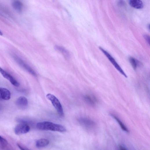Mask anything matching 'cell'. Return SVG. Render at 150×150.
Here are the masks:
<instances>
[{"mask_svg":"<svg viewBox=\"0 0 150 150\" xmlns=\"http://www.w3.org/2000/svg\"><path fill=\"white\" fill-rule=\"evenodd\" d=\"M37 128L40 130L52 131L60 132L66 131V128L62 125L49 121H43L37 124Z\"/></svg>","mask_w":150,"mask_h":150,"instance_id":"1","label":"cell"},{"mask_svg":"<svg viewBox=\"0 0 150 150\" xmlns=\"http://www.w3.org/2000/svg\"><path fill=\"white\" fill-rule=\"evenodd\" d=\"M46 97L51 102L59 114L61 116H64L63 109L58 98L54 95L51 94H47Z\"/></svg>","mask_w":150,"mask_h":150,"instance_id":"2","label":"cell"},{"mask_svg":"<svg viewBox=\"0 0 150 150\" xmlns=\"http://www.w3.org/2000/svg\"><path fill=\"white\" fill-rule=\"evenodd\" d=\"M78 121L81 126L88 130L94 129L96 126V123L94 121L87 118H81L79 119Z\"/></svg>","mask_w":150,"mask_h":150,"instance_id":"3","label":"cell"},{"mask_svg":"<svg viewBox=\"0 0 150 150\" xmlns=\"http://www.w3.org/2000/svg\"><path fill=\"white\" fill-rule=\"evenodd\" d=\"M99 49L106 56L110 62L114 66L115 68L125 77L127 78V76L125 73L116 62L114 59L107 52L104 50L103 48L100 47Z\"/></svg>","mask_w":150,"mask_h":150,"instance_id":"4","label":"cell"},{"mask_svg":"<svg viewBox=\"0 0 150 150\" xmlns=\"http://www.w3.org/2000/svg\"><path fill=\"white\" fill-rule=\"evenodd\" d=\"M30 130V126L26 124L21 123L18 124L14 129V132L17 135L26 134Z\"/></svg>","mask_w":150,"mask_h":150,"instance_id":"5","label":"cell"},{"mask_svg":"<svg viewBox=\"0 0 150 150\" xmlns=\"http://www.w3.org/2000/svg\"><path fill=\"white\" fill-rule=\"evenodd\" d=\"M13 57L14 60L20 65L34 76H36V74L35 71L21 58L16 55L13 56Z\"/></svg>","mask_w":150,"mask_h":150,"instance_id":"6","label":"cell"},{"mask_svg":"<svg viewBox=\"0 0 150 150\" xmlns=\"http://www.w3.org/2000/svg\"><path fill=\"white\" fill-rule=\"evenodd\" d=\"M0 72L3 77L8 80L13 85L16 87L19 86V83L11 75L1 67Z\"/></svg>","mask_w":150,"mask_h":150,"instance_id":"7","label":"cell"},{"mask_svg":"<svg viewBox=\"0 0 150 150\" xmlns=\"http://www.w3.org/2000/svg\"><path fill=\"white\" fill-rule=\"evenodd\" d=\"M16 105L21 109H24L28 105V101L27 98L23 96L18 98L15 102Z\"/></svg>","mask_w":150,"mask_h":150,"instance_id":"8","label":"cell"},{"mask_svg":"<svg viewBox=\"0 0 150 150\" xmlns=\"http://www.w3.org/2000/svg\"><path fill=\"white\" fill-rule=\"evenodd\" d=\"M1 91V98L2 99L8 100L11 98V93L7 89L1 88L0 89Z\"/></svg>","mask_w":150,"mask_h":150,"instance_id":"9","label":"cell"},{"mask_svg":"<svg viewBox=\"0 0 150 150\" xmlns=\"http://www.w3.org/2000/svg\"><path fill=\"white\" fill-rule=\"evenodd\" d=\"M129 3L131 7L136 9H142L144 7L142 2L139 0H131Z\"/></svg>","mask_w":150,"mask_h":150,"instance_id":"10","label":"cell"},{"mask_svg":"<svg viewBox=\"0 0 150 150\" xmlns=\"http://www.w3.org/2000/svg\"><path fill=\"white\" fill-rule=\"evenodd\" d=\"M85 101L89 105L92 106L95 105L97 101L96 98L94 96L90 95H86L84 96Z\"/></svg>","mask_w":150,"mask_h":150,"instance_id":"11","label":"cell"},{"mask_svg":"<svg viewBox=\"0 0 150 150\" xmlns=\"http://www.w3.org/2000/svg\"><path fill=\"white\" fill-rule=\"evenodd\" d=\"M12 6L14 10L17 12L20 13L22 12L23 5L20 1H14L12 3Z\"/></svg>","mask_w":150,"mask_h":150,"instance_id":"12","label":"cell"},{"mask_svg":"<svg viewBox=\"0 0 150 150\" xmlns=\"http://www.w3.org/2000/svg\"><path fill=\"white\" fill-rule=\"evenodd\" d=\"M49 143L47 139L42 138L38 140L36 142V146L37 147H43L47 146Z\"/></svg>","mask_w":150,"mask_h":150,"instance_id":"13","label":"cell"},{"mask_svg":"<svg viewBox=\"0 0 150 150\" xmlns=\"http://www.w3.org/2000/svg\"><path fill=\"white\" fill-rule=\"evenodd\" d=\"M111 116L117 121L122 130L126 132H129V131L128 129L119 118L113 114H111Z\"/></svg>","mask_w":150,"mask_h":150,"instance_id":"14","label":"cell"},{"mask_svg":"<svg viewBox=\"0 0 150 150\" xmlns=\"http://www.w3.org/2000/svg\"><path fill=\"white\" fill-rule=\"evenodd\" d=\"M55 48L57 50L63 54L65 57L68 58L69 56L68 52L64 47L59 46L56 45L55 47Z\"/></svg>","mask_w":150,"mask_h":150,"instance_id":"15","label":"cell"},{"mask_svg":"<svg viewBox=\"0 0 150 150\" xmlns=\"http://www.w3.org/2000/svg\"><path fill=\"white\" fill-rule=\"evenodd\" d=\"M8 143L7 140L3 137H0V147L1 149H5L7 146Z\"/></svg>","mask_w":150,"mask_h":150,"instance_id":"16","label":"cell"},{"mask_svg":"<svg viewBox=\"0 0 150 150\" xmlns=\"http://www.w3.org/2000/svg\"><path fill=\"white\" fill-rule=\"evenodd\" d=\"M129 61L133 69L136 70L138 65L137 61L133 57H130L129 58Z\"/></svg>","mask_w":150,"mask_h":150,"instance_id":"17","label":"cell"},{"mask_svg":"<svg viewBox=\"0 0 150 150\" xmlns=\"http://www.w3.org/2000/svg\"><path fill=\"white\" fill-rule=\"evenodd\" d=\"M144 37L148 44L150 46V36L147 34L144 35Z\"/></svg>","mask_w":150,"mask_h":150,"instance_id":"18","label":"cell"},{"mask_svg":"<svg viewBox=\"0 0 150 150\" xmlns=\"http://www.w3.org/2000/svg\"><path fill=\"white\" fill-rule=\"evenodd\" d=\"M17 144L19 148L21 150H30L26 147L23 146L19 143Z\"/></svg>","mask_w":150,"mask_h":150,"instance_id":"19","label":"cell"},{"mask_svg":"<svg viewBox=\"0 0 150 150\" xmlns=\"http://www.w3.org/2000/svg\"><path fill=\"white\" fill-rule=\"evenodd\" d=\"M119 150H127V149L123 146L120 145L119 146Z\"/></svg>","mask_w":150,"mask_h":150,"instance_id":"20","label":"cell"},{"mask_svg":"<svg viewBox=\"0 0 150 150\" xmlns=\"http://www.w3.org/2000/svg\"><path fill=\"white\" fill-rule=\"evenodd\" d=\"M148 28H149V29L150 30V24H149V26H148Z\"/></svg>","mask_w":150,"mask_h":150,"instance_id":"21","label":"cell"}]
</instances>
